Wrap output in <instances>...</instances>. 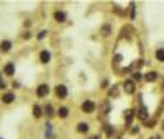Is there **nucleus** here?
I'll use <instances>...</instances> for the list:
<instances>
[{
    "label": "nucleus",
    "mask_w": 164,
    "mask_h": 139,
    "mask_svg": "<svg viewBox=\"0 0 164 139\" xmlns=\"http://www.w3.org/2000/svg\"><path fill=\"white\" fill-rule=\"evenodd\" d=\"M81 108H82L84 113H94V111H95V103L92 102V100H85V102L82 103Z\"/></svg>",
    "instance_id": "1"
},
{
    "label": "nucleus",
    "mask_w": 164,
    "mask_h": 139,
    "mask_svg": "<svg viewBox=\"0 0 164 139\" xmlns=\"http://www.w3.org/2000/svg\"><path fill=\"white\" fill-rule=\"evenodd\" d=\"M49 93V87L46 85V83H41V85L36 89V95L39 98H43V97H46V95Z\"/></svg>",
    "instance_id": "2"
},
{
    "label": "nucleus",
    "mask_w": 164,
    "mask_h": 139,
    "mask_svg": "<svg viewBox=\"0 0 164 139\" xmlns=\"http://www.w3.org/2000/svg\"><path fill=\"white\" fill-rule=\"evenodd\" d=\"M56 95L59 98H66L67 97V87L66 85H58L56 87Z\"/></svg>",
    "instance_id": "3"
},
{
    "label": "nucleus",
    "mask_w": 164,
    "mask_h": 139,
    "mask_svg": "<svg viewBox=\"0 0 164 139\" xmlns=\"http://www.w3.org/2000/svg\"><path fill=\"white\" fill-rule=\"evenodd\" d=\"M39 61H41L43 64H48V62L51 61V54H49V51H41V54H39Z\"/></svg>",
    "instance_id": "4"
},
{
    "label": "nucleus",
    "mask_w": 164,
    "mask_h": 139,
    "mask_svg": "<svg viewBox=\"0 0 164 139\" xmlns=\"http://www.w3.org/2000/svg\"><path fill=\"white\" fill-rule=\"evenodd\" d=\"M136 115H138L139 120H148V110L145 108V106H139L138 111H136Z\"/></svg>",
    "instance_id": "5"
},
{
    "label": "nucleus",
    "mask_w": 164,
    "mask_h": 139,
    "mask_svg": "<svg viewBox=\"0 0 164 139\" xmlns=\"http://www.w3.org/2000/svg\"><path fill=\"white\" fill-rule=\"evenodd\" d=\"M54 20L58 23H62V21H66V13H64V11H54Z\"/></svg>",
    "instance_id": "6"
},
{
    "label": "nucleus",
    "mask_w": 164,
    "mask_h": 139,
    "mask_svg": "<svg viewBox=\"0 0 164 139\" xmlns=\"http://www.w3.org/2000/svg\"><path fill=\"white\" fill-rule=\"evenodd\" d=\"M125 92L126 93H133L135 92V82L133 80H126L125 82Z\"/></svg>",
    "instance_id": "7"
},
{
    "label": "nucleus",
    "mask_w": 164,
    "mask_h": 139,
    "mask_svg": "<svg viewBox=\"0 0 164 139\" xmlns=\"http://www.w3.org/2000/svg\"><path fill=\"white\" fill-rule=\"evenodd\" d=\"M3 72H5L7 75H13V74H15V66L12 64V62L5 64V67H3Z\"/></svg>",
    "instance_id": "8"
},
{
    "label": "nucleus",
    "mask_w": 164,
    "mask_h": 139,
    "mask_svg": "<svg viewBox=\"0 0 164 139\" xmlns=\"http://www.w3.org/2000/svg\"><path fill=\"white\" fill-rule=\"evenodd\" d=\"M10 49H12V43L10 41H2L0 43V51H2V53H8Z\"/></svg>",
    "instance_id": "9"
},
{
    "label": "nucleus",
    "mask_w": 164,
    "mask_h": 139,
    "mask_svg": "<svg viewBox=\"0 0 164 139\" xmlns=\"http://www.w3.org/2000/svg\"><path fill=\"white\" fill-rule=\"evenodd\" d=\"M145 79L148 82H154L156 79H158V72H156V70H149V72L145 75Z\"/></svg>",
    "instance_id": "10"
},
{
    "label": "nucleus",
    "mask_w": 164,
    "mask_h": 139,
    "mask_svg": "<svg viewBox=\"0 0 164 139\" xmlns=\"http://www.w3.org/2000/svg\"><path fill=\"white\" fill-rule=\"evenodd\" d=\"M2 100H3V103H12V102L15 100V95L12 93V92H8V93H5L2 97Z\"/></svg>",
    "instance_id": "11"
},
{
    "label": "nucleus",
    "mask_w": 164,
    "mask_h": 139,
    "mask_svg": "<svg viewBox=\"0 0 164 139\" xmlns=\"http://www.w3.org/2000/svg\"><path fill=\"white\" fill-rule=\"evenodd\" d=\"M133 116H135V111H133V110H126V111H125V120H126V123H128V124L131 123V120H133Z\"/></svg>",
    "instance_id": "12"
},
{
    "label": "nucleus",
    "mask_w": 164,
    "mask_h": 139,
    "mask_svg": "<svg viewBox=\"0 0 164 139\" xmlns=\"http://www.w3.org/2000/svg\"><path fill=\"white\" fill-rule=\"evenodd\" d=\"M58 115H59V118H67V115H69V110H67L66 106H61V108L58 110Z\"/></svg>",
    "instance_id": "13"
},
{
    "label": "nucleus",
    "mask_w": 164,
    "mask_h": 139,
    "mask_svg": "<svg viewBox=\"0 0 164 139\" xmlns=\"http://www.w3.org/2000/svg\"><path fill=\"white\" fill-rule=\"evenodd\" d=\"M77 131H79V133H87V131H89V124H87V123H79Z\"/></svg>",
    "instance_id": "14"
},
{
    "label": "nucleus",
    "mask_w": 164,
    "mask_h": 139,
    "mask_svg": "<svg viewBox=\"0 0 164 139\" xmlns=\"http://www.w3.org/2000/svg\"><path fill=\"white\" fill-rule=\"evenodd\" d=\"M156 59L159 62H164V49H158L156 51Z\"/></svg>",
    "instance_id": "15"
},
{
    "label": "nucleus",
    "mask_w": 164,
    "mask_h": 139,
    "mask_svg": "<svg viewBox=\"0 0 164 139\" xmlns=\"http://www.w3.org/2000/svg\"><path fill=\"white\" fill-rule=\"evenodd\" d=\"M110 31H112V26L110 25H105V26L102 28V34H103V36H109Z\"/></svg>",
    "instance_id": "16"
},
{
    "label": "nucleus",
    "mask_w": 164,
    "mask_h": 139,
    "mask_svg": "<svg viewBox=\"0 0 164 139\" xmlns=\"http://www.w3.org/2000/svg\"><path fill=\"white\" fill-rule=\"evenodd\" d=\"M33 115H35V118H39V116H41V108H39L38 105L33 106Z\"/></svg>",
    "instance_id": "17"
},
{
    "label": "nucleus",
    "mask_w": 164,
    "mask_h": 139,
    "mask_svg": "<svg viewBox=\"0 0 164 139\" xmlns=\"http://www.w3.org/2000/svg\"><path fill=\"white\" fill-rule=\"evenodd\" d=\"M45 113H46V116H53V106H51V105H46L45 106Z\"/></svg>",
    "instance_id": "18"
},
{
    "label": "nucleus",
    "mask_w": 164,
    "mask_h": 139,
    "mask_svg": "<svg viewBox=\"0 0 164 139\" xmlns=\"http://www.w3.org/2000/svg\"><path fill=\"white\" fill-rule=\"evenodd\" d=\"M105 131H107V136H109V137H112V136H113V133H115V129L112 128V126H109V124L105 126Z\"/></svg>",
    "instance_id": "19"
},
{
    "label": "nucleus",
    "mask_w": 164,
    "mask_h": 139,
    "mask_svg": "<svg viewBox=\"0 0 164 139\" xmlns=\"http://www.w3.org/2000/svg\"><path fill=\"white\" fill-rule=\"evenodd\" d=\"M110 97H118V87H117V85L112 87V90H110Z\"/></svg>",
    "instance_id": "20"
},
{
    "label": "nucleus",
    "mask_w": 164,
    "mask_h": 139,
    "mask_svg": "<svg viewBox=\"0 0 164 139\" xmlns=\"http://www.w3.org/2000/svg\"><path fill=\"white\" fill-rule=\"evenodd\" d=\"M141 79H143L141 72H138V70H136V72H133V80H141Z\"/></svg>",
    "instance_id": "21"
},
{
    "label": "nucleus",
    "mask_w": 164,
    "mask_h": 139,
    "mask_svg": "<svg viewBox=\"0 0 164 139\" xmlns=\"http://www.w3.org/2000/svg\"><path fill=\"white\" fill-rule=\"evenodd\" d=\"M46 34H48V31H45V30H43V31H39V34H38V39H45V36H46Z\"/></svg>",
    "instance_id": "22"
},
{
    "label": "nucleus",
    "mask_w": 164,
    "mask_h": 139,
    "mask_svg": "<svg viewBox=\"0 0 164 139\" xmlns=\"http://www.w3.org/2000/svg\"><path fill=\"white\" fill-rule=\"evenodd\" d=\"M136 133H139V128H133V129H131V134H136Z\"/></svg>",
    "instance_id": "23"
},
{
    "label": "nucleus",
    "mask_w": 164,
    "mask_h": 139,
    "mask_svg": "<svg viewBox=\"0 0 164 139\" xmlns=\"http://www.w3.org/2000/svg\"><path fill=\"white\" fill-rule=\"evenodd\" d=\"M90 139H99V136H92Z\"/></svg>",
    "instance_id": "24"
},
{
    "label": "nucleus",
    "mask_w": 164,
    "mask_h": 139,
    "mask_svg": "<svg viewBox=\"0 0 164 139\" xmlns=\"http://www.w3.org/2000/svg\"><path fill=\"white\" fill-rule=\"evenodd\" d=\"M148 139H158V137H148Z\"/></svg>",
    "instance_id": "25"
},
{
    "label": "nucleus",
    "mask_w": 164,
    "mask_h": 139,
    "mask_svg": "<svg viewBox=\"0 0 164 139\" xmlns=\"http://www.w3.org/2000/svg\"><path fill=\"white\" fill-rule=\"evenodd\" d=\"M162 131H164V121H162Z\"/></svg>",
    "instance_id": "26"
},
{
    "label": "nucleus",
    "mask_w": 164,
    "mask_h": 139,
    "mask_svg": "<svg viewBox=\"0 0 164 139\" xmlns=\"http://www.w3.org/2000/svg\"><path fill=\"white\" fill-rule=\"evenodd\" d=\"M0 139H2V137H0Z\"/></svg>",
    "instance_id": "27"
},
{
    "label": "nucleus",
    "mask_w": 164,
    "mask_h": 139,
    "mask_svg": "<svg viewBox=\"0 0 164 139\" xmlns=\"http://www.w3.org/2000/svg\"><path fill=\"white\" fill-rule=\"evenodd\" d=\"M0 82H2V80H0Z\"/></svg>",
    "instance_id": "28"
}]
</instances>
